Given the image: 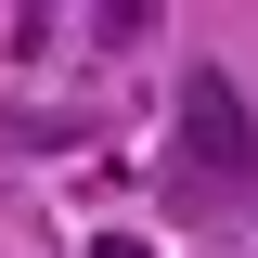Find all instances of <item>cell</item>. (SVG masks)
Wrapping results in <instances>:
<instances>
[{
  "label": "cell",
  "instance_id": "6da1fadb",
  "mask_svg": "<svg viewBox=\"0 0 258 258\" xmlns=\"http://www.w3.org/2000/svg\"><path fill=\"white\" fill-rule=\"evenodd\" d=\"M168 181H181V207H245L258 194V103L232 91L220 64H194L181 78V116H168Z\"/></svg>",
  "mask_w": 258,
  "mask_h": 258
},
{
  "label": "cell",
  "instance_id": "7a4b0ae2",
  "mask_svg": "<svg viewBox=\"0 0 258 258\" xmlns=\"http://www.w3.org/2000/svg\"><path fill=\"white\" fill-rule=\"evenodd\" d=\"M91 258H155V245H142V232H103V245H91Z\"/></svg>",
  "mask_w": 258,
  "mask_h": 258
}]
</instances>
